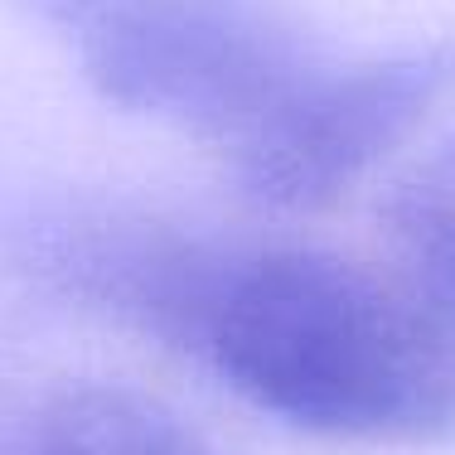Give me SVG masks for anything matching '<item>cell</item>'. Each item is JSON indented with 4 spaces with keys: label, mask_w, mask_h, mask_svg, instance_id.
I'll return each mask as SVG.
<instances>
[{
    "label": "cell",
    "mask_w": 455,
    "mask_h": 455,
    "mask_svg": "<svg viewBox=\"0 0 455 455\" xmlns=\"http://www.w3.org/2000/svg\"><path fill=\"white\" fill-rule=\"evenodd\" d=\"M189 359L306 436L349 446L455 436V306L403 267L233 243Z\"/></svg>",
    "instance_id": "6da1fadb"
},
{
    "label": "cell",
    "mask_w": 455,
    "mask_h": 455,
    "mask_svg": "<svg viewBox=\"0 0 455 455\" xmlns=\"http://www.w3.org/2000/svg\"><path fill=\"white\" fill-rule=\"evenodd\" d=\"M88 88L228 156L320 59L272 0H20Z\"/></svg>",
    "instance_id": "7a4b0ae2"
},
{
    "label": "cell",
    "mask_w": 455,
    "mask_h": 455,
    "mask_svg": "<svg viewBox=\"0 0 455 455\" xmlns=\"http://www.w3.org/2000/svg\"><path fill=\"white\" fill-rule=\"evenodd\" d=\"M455 97V44L320 59L223 156L237 194L272 213H324Z\"/></svg>",
    "instance_id": "3957f363"
},
{
    "label": "cell",
    "mask_w": 455,
    "mask_h": 455,
    "mask_svg": "<svg viewBox=\"0 0 455 455\" xmlns=\"http://www.w3.org/2000/svg\"><path fill=\"white\" fill-rule=\"evenodd\" d=\"M233 243L122 199H63L15 233V267L44 296L189 359Z\"/></svg>",
    "instance_id": "277c9868"
},
{
    "label": "cell",
    "mask_w": 455,
    "mask_h": 455,
    "mask_svg": "<svg viewBox=\"0 0 455 455\" xmlns=\"http://www.w3.org/2000/svg\"><path fill=\"white\" fill-rule=\"evenodd\" d=\"M25 455H219L175 407L116 383L53 393L25 421Z\"/></svg>",
    "instance_id": "5b68a950"
},
{
    "label": "cell",
    "mask_w": 455,
    "mask_h": 455,
    "mask_svg": "<svg viewBox=\"0 0 455 455\" xmlns=\"http://www.w3.org/2000/svg\"><path fill=\"white\" fill-rule=\"evenodd\" d=\"M383 233L403 272L455 306V140L393 184L383 204Z\"/></svg>",
    "instance_id": "8992f818"
},
{
    "label": "cell",
    "mask_w": 455,
    "mask_h": 455,
    "mask_svg": "<svg viewBox=\"0 0 455 455\" xmlns=\"http://www.w3.org/2000/svg\"><path fill=\"white\" fill-rule=\"evenodd\" d=\"M0 455H25V431H5V427H0Z\"/></svg>",
    "instance_id": "52a82bcc"
}]
</instances>
